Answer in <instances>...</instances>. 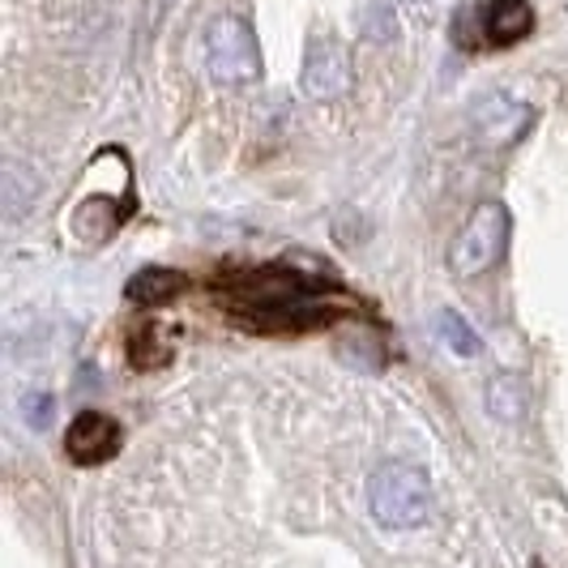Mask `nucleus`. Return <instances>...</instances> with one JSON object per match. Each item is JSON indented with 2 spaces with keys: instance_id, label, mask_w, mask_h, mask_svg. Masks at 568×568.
<instances>
[{
  "instance_id": "nucleus-5",
  "label": "nucleus",
  "mask_w": 568,
  "mask_h": 568,
  "mask_svg": "<svg viewBox=\"0 0 568 568\" xmlns=\"http://www.w3.org/2000/svg\"><path fill=\"white\" fill-rule=\"evenodd\" d=\"M64 454L73 466H103L120 454V424L103 410H82L64 432Z\"/></svg>"
},
{
  "instance_id": "nucleus-12",
  "label": "nucleus",
  "mask_w": 568,
  "mask_h": 568,
  "mask_svg": "<svg viewBox=\"0 0 568 568\" xmlns=\"http://www.w3.org/2000/svg\"><path fill=\"white\" fill-rule=\"evenodd\" d=\"M159 338H163V325H142V329H138V338L129 346L133 368H159V364L168 359V346H154Z\"/></svg>"
},
{
  "instance_id": "nucleus-2",
  "label": "nucleus",
  "mask_w": 568,
  "mask_h": 568,
  "mask_svg": "<svg viewBox=\"0 0 568 568\" xmlns=\"http://www.w3.org/2000/svg\"><path fill=\"white\" fill-rule=\"evenodd\" d=\"M509 235H513V219L500 201H484L466 227L457 235L454 253H449V265H454L457 278H479L487 270H496L505 253H509Z\"/></svg>"
},
{
  "instance_id": "nucleus-3",
  "label": "nucleus",
  "mask_w": 568,
  "mask_h": 568,
  "mask_svg": "<svg viewBox=\"0 0 568 568\" xmlns=\"http://www.w3.org/2000/svg\"><path fill=\"white\" fill-rule=\"evenodd\" d=\"M205 64L223 85H244L261 78V48L244 18H214L205 30Z\"/></svg>"
},
{
  "instance_id": "nucleus-4",
  "label": "nucleus",
  "mask_w": 568,
  "mask_h": 568,
  "mask_svg": "<svg viewBox=\"0 0 568 568\" xmlns=\"http://www.w3.org/2000/svg\"><path fill=\"white\" fill-rule=\"evenodd\" d=\"M300 85L308 99H342L351 90V57L338 39L321 34L308 43V57H304V73H300Z\"/></svg>"
},
{
  "instance_id": "nucleus-15",
  "label": "nucleus",
  "mask_w": 568,
  "mask_h": 568,
  "mask_svg": "<svg viewBox=\"0 0 568 568\" xmlns=\"http://www.w3.org/2000/svg\"><path fill=\"white\" fill-rule=\"evenodd\" d=\"M535 568H542V565H535Z\"/></svg>"
},
{
  "instance_id": "nucleus-9",
  "label": "nucleus",
  "mask_w": 568,
  "mask_h": 568,
  "mask_svg": "<svg viewBox=\"0 0 568 568\" xmlns=\"http://www.w3.org/2000/svg\"><path fill=\"white\" fill-rule=\"evenodd\" d=\"M526 406H530V394H526L521 376L500 372V376H491V381H487V415H491V419H500V424H517V419L526 415Z\"/></svg>"
},
{
  "instance_id": "nucleus-11",
  "label": "nucleus",
  "mask_w": 568,
  "mask_h": 568,
  "mask_svg": "<svg viewBox=\"0 0 568 568\" xmlns=\"http://www.w3.org/2000/svg\"><path fill=\"white\" fill-rule=\"evenodd\" d=\"M436 325H440V338H445V346L454 351V355H462V359H475L479 351H484V342H479V334L462 321L457 313H440L436 316Z\"/></svg>"
},
{
  "instance_id": "nucleus-8",
  "label": "nucleus",
  "mask_w": 568,
  "mask_h": 568,
  "mask_svg": "<svg viewBox=\"0 0 568 568\" xmlns=\"http://www.w3.org/2000/svg\"><path fill=\"white\" fill-rule=\"evenodd\" d=\"M189 291V278L180 274V270H168V265H145L138 270L129 286H124V295L138 304V308H159V304H171L175 295H184Z\"/></svg>"
},
{
  "instance_id": "nucleus-6",
  "label": "nucleus",
  "mask_w": 568,
  "mask_h": 568,
  "mask_svg": "<svg viewBox=\"0 0 568 568\" xmlns=\"http://www.w3.org/2000/svg\"><path fill=\"white\" fill-rule=\"evenodd\" d=\"M535 30V9L526 0H487L475 13L470 48H513Z\"/></svg>"
},
{
  "instance_id": "nucleus-1",
  "label": "nucleus",
  "mask_w": 568,
  "mask_h": 568,
  "mask_svg": "<svg viewBox=\"0 0 568 568\" xmlns=\"http://www.w3.org/2000/svg\"><path fill=\"white\" fill-rule=\"evenodd\" d=\"M368 509L389 530H415L432 513V484L424 466L410 462H385L368 479Z\"/></svg>"
},
{
  "instance_id": "nucleus-13",
  "label": "nucleus",
  "mask_w": 568,
  "mask_h": 568,
  "mask_svg": "<svg viewBox=\"0 0 568 568\" xmlns=\"http://www.w3.org/2000/svg\"><path fill=\"white\" fill-rule=\"evenodd\" d=\"M394 34H398V22H394V4H389V0H368V9H364V39L389 43Z\"/></svg>"
},
{
  "instance_id": "nucleus-7",
  "label": "nucleus",
  "mask_w": 568,
  "mask_h": 568,
  "mask_svg": "<svg viewBox=\"0 0 568 568\" xmlns=\"http://www.w3.org/2000/svg\"><path fill=\"white\" fill-rule=\"evenodd\" d=\"M530 120H535V112L526 103L509 99V94H487L484 103L475 108V129L491 145H513L530 129Z\"/></svg>"
},
{
  "instance_id": "nucleus-14",
  "label": "nucleus",
  "mask_w": 568,
  "mask_h": 568,
  "mask_svg": "<svg viewBox=\"0 0 568 568\" xmlns=\"http://www.w3.org/2000/svg\"><path fill=\"white\" fill-rule=\"evenodd\" d=\"M52 415H57V398L52 394H30L22 402V419H27L34 432H48L52 427Z\"/></svg>"
},
{
  "instance_id": "nucleus-10",
  "label": "nucleus",
  "mask_w": 568,
  "mask_h": 568,
  "mask_svg": "<svg viewBox=\"0 0 568 568\" xmlns=\"http://www.w3.org/2000/svg\"><path fill=\"white\" fill-rule=\"evenodd\" d=\"M34 197H39V175L22 163H4V214L18 219Z\"/></svg>"
}]
</instances>
